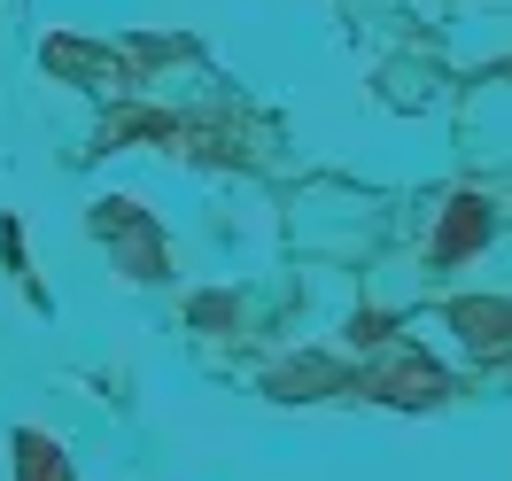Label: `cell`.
Masks as SVG:
<instances>
[{"instance_id": "6da1fadb", "label": "cell", "mask_w": 512, "mask_h": 481, "mask_svg": "<svg viewBox=\"0 0 512 481\" xmlns=\"http://www.w3.org/2000/svg\"><path fill=\"white\" fill-rule=\"evenodd\" d=\"M94 233L125 257L132 280H163V233L148 218H140V202H125V194H109V202H94Z\"/></svg>"}, {"instance_id": "7a4b0ae2", "label": "cell", "mask_w": 512, "mask_h": 481, "mask_svg": "<svg viewBox=\"0 0 512 481\" xmlns=\"http://www.w3.org/2000/svg\"><path fill=\"white\" fill-rule=\"evenodd\" d=\"M39 63L55 70V78H78V86H132V70L117 63V55L86 47V39H47V47H39Z\"/></svg>"}, {"instance_id": "3957f363", "label": "cell", "mask_w": 512, "mask_h": 481, "mask_svg": "<svg viewBox=\"0 0 512 481\" xmlns=\"http://www.w3.org/2000/svg\"><path fill=\"white\" fill-rule=\"evenodd\" d=\"M489 202H481V194H458V202H450L443 210V233H435V264H466L481 249V241H489Z\"/></svg>"}, {"instance_id": "277c9868", "label": "cell", "mask_w": 512, "mask_h": 481, "mask_svg": "<svg viewBox=\"0 0 512 481\" xmlns=\"http://www.w3.org/2000/svg\"><path fill=\"white\" fill-rule=\"evenodd\" d=\"M365 388H373L381 404H435V396H443V373H435V365L412 350V357H396V365H381Z\"/></svg>"}, {"instance_id": "5b68a950", "label": "cell", "mask_w": 512, "mask_h": 481, "mask_svg": "<svg viewBox=\"0 0 512 481\" xmlns=\"http://www.w3.org/2000/svg\"><path fill=\"white\" fill-rule=\"evenodd\" d=\"M450 326H458L481 357H505L512 350V303H450Z\"/></svg>"}, {"instance_id": "8992f818", "label": "cell", "mask_w": 512, "mask_h": 481, "mask_svg": "<svg viewBox=\"0 0 512 481\" xmlns=\"http://www.w3.org/2000/svg\"><path fill=\"white\" fill-rule=\"evenodd\" d=\"M16 481H78L70 474V458L55 435H39V427H16Z\"/></svg>"}, {"instance_id": "52a82bcc", "label": "cell", "mask_w": 512, "mask_h": 481, "mask_svg": "<svg viewBox=\"0 0 512 481\" xmlns=\"http://www.w3.org/2000/svg\"><path fill=\"white\" fill-rule=\"evenodd\" d=\"M342 373L334 365H319V357H303V365H288V373H272V396H295V388H334Z\"/></svg>"}]
</instances>
